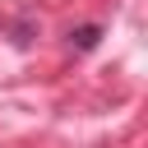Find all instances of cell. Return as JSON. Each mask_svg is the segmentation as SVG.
I'll list each match as a JSON object with an SVG mask.
<instances>
[{
	"label": "cell",
	"mask_w": 148,
	"mask_h": 148,
	"mask_svg": "<svg viewBox=\"0 0 148 148\" xmlns=\"http://www.w3.org/2000/svg\"><path fill=\"white\" fill-rule=\"evenodd\" d=\"M97 42H102V23H83V28L69 32V46H74V51H92Z\"/></svg>",
	"instance_id": "cell-1"
}]
</instances>
